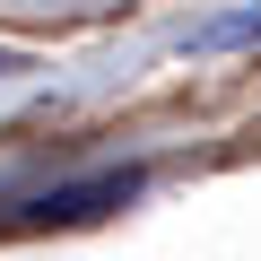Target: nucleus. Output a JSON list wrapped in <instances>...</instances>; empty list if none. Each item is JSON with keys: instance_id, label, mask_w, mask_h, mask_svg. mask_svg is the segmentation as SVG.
Returning a JSON list of instances; mask_svg holds the SVG:
<instances>
[{"instance_id": "f03ea898", "label": "nucleus", "mask_w": 261, "mask_h": 261, "mask_svg": "<svg viewBox=\"0 0 261 261\" xmlns=\"http://www.w3.org/2000/svg\"><path fill=\"white\" fill-rule=\"evenodd\" d=\"M0 70H9V53H0Z\"/></svg>"}, {"instance_id": "f257e3e1", "label": "nucleus", "mask_w": 261, "mask_h": 261, "mask_svg": "<svg viewBox=\"0 0 261 261\" xmlns=\"http://www.w3.org/2000/svg\"><path fill=\"white\" fill-rule=\"evenodd\" d=\"M226 44H261V9H235V18H209L183 35V53H226Z\"/></svg>"}]
</instances>
